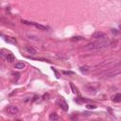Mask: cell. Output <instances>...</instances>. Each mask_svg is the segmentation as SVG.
<instances>
[{"label":"cell","instance_id":"cell-5","mask_svg":"<svg viewBox=\"0 0 121 121\" xmlns=\"http://www.w3.org/2000/svg\"><path fill=\"white\" fill-rule=\"evenodd\" d=\"M112 62V60H105V61H102V62H100V63H98V64H96L93 69H91V71H94V70H97V69H99V68H102L103 66H106V65H108V64H110Z\"/></svg>","mask_w":121,"mask_h":121},{"label":"cell","instance_id":"cell-20","mask_svg":"<svg viewBox=\"0 0 121 121\" xmlns=\"http://www.w3.org/2000/svg\"><path fill=\"white\" fill-rule=\"evenodd\" d=\"M112 32L114 34V35H118L120 33V31H118L117 29H112Z\"/></svg>","mask_w":121,"mask_h":121},{"label":"cell","instance_id":"cell-3","mask_svg":"<svg viewBox=\"0 0 121 121\" xmlns=\"http://www.w3.org/2000/svg\"><path fill=\"white\" fill-rule=\"evenodd\" d=\"M6 111H7V112L9 113V114H16V113H18V112H19V109L16 107V106H12V105H10V106H9L7 109H6Z\"/></svg>","mask_w":121,"mask_h":121},{"label":"cell","instance_id":"cell-12","mask_svg":"<svg viewBox=\"0 0 121 121\" xmlns=\"http://www.w3.org/2000/svg\"><path fill=\"white\" fill-rule=\"evenodd\" d=\"M49 120L50 121H55V120H59V116L57 115L56 112H51L49 114Z\"/></svg>","mask_w":121,"mask_h":121},{"label":"cell","instance_id":"cell-2","mask_svg":"<svg viewBox=\"0 0 121 121\" xmlns=\"http://www.w3.org/2000/svg\"><path fill=\"white\" fill-rule=\"evenodd\" d=\"M121 74V66L120 65H117L113 68H110V69H107L105 71H102L100 72L99 74H97V76L103 78H112V77H115L117 75Z\"/></svg>","mask_w":121,"mask_h":121},{"label":"cell","instance_id":"cell-8","mask_svg":"<svg viewBox=\"0 0 121 121\" xmlns=\"http://www.w3.org/2000/svg\"><path fill=\"white\" fill-rule=\"evenodd\" d=\"M30 26H35L36 28L40 29V30H46V27L43 25H40V24H37V23H33V22H30Z\"/></svg>","mask_w":121,"mask_h":121},{"label":"cell","instance_id":"cell-9","mask_svg":"<svg viewBox=\"0 0 121 121\" xmlns=\"http://www.w3.org/2000/svg\"><path fill=\"white\" fill-rule=\"evenodd\" d=\"M58 104L60 105V107L63 110V111H67L68 110V105L67 103L64 101V100H60V101H58Z\"/></svg>","mask_w":121,"mask_h":121},{"label":"cell","instance_id":"cell-13","mask_svg":"<svg viewBox=\"0 0 121 121\" xmlns=\"http://www.w3.org/2000/svg\"><path fill=\"white\" fill-rule=\"evenodd\" d=\"M112 101L113 102H121V94L118 93L114 96H112Z\"/></svg>","mask_w":121,"mask_h":121},{"label":"cell","instance_id":"cell-23","mask_svg":"<svg viewBox=\"0 0 121 121\" xmlns=\"http://www.w3.org/2000/svg\"><path fill=\"white\" fill-rule=\"evenodd\" d=\"M52 70H53V72L55 73V75H56V78H60V75H59V73H58V72H57V71H56L54 68H52Z\"/></svg>","mask_w":121,"mask_h":121},{"label":"cell","instance_id":"cell-14","mask_svg":"<svg viewBox=\"0 0 121 121\" xmlns=\"http://www.w3.org/2000/svg\"><path fill=\"white\" fill-rule=\"evenodd\" d=\"M56 56H57V58H58L59 60H66L68 59V56H66V55H64V54H60V53H58Z\"/></svg>","mask_w":121,"mask_h":121},{"label":"cell","instance_id":"cell-11","mask_svg":"<svg viewBox=\"0 0 121 121\" xmlns=\"http://www.w3.org/2000/svg\"><path fill=\"white\" fill-rule=\"evenodd\" d=\"M26 67V63L25 62H22V61H19V62H16L14 64V68L16 69H23Z\"/></svg>","mask_w":121,"mask_h":121},{"label":"cell","instance_id":"cell-22","mask_svg":"<svg viewBox=\"0 0 121 121\" xmlns=\"http://www.w3.org/2000/svg\"><path fill=\"white\" fill-rule=\"evenodd\" d=\"M70 86H71V88H72V91H73V93H76V92H77V89L75 88L74 84H73V83H70Z\"/></svg>","mask_w":121,"mask_h":121},{"label":"cell","instance_id":"cell-7","mask_svg":"<svg viewBox=\"0 0 121 121\" xmlns=\"http://www.w3.org/2000/svg\"><path fill=\"white\" fill-rule=\"evenodd\" d=\"M25 48H26V51L27 53H29L30 55H36V54H37V50H36L34 47L30 46V45H26Z\"/></svg>","mask_w":121,"mask_h":121},{"label":"cell","instance_id":"cell-10","mask_svg":"<svg viewBox=\"0 0 121 121\" xmlns=\"http://www.w3.org/2000/svg\"><path fill=\"white\" fill-rule=\"evenodd\" d=\"M4 39H5V41L7 42V43H11V44H15L17 42H16V39L15 38H12V37H4Z\"/></svg>","mask_w":121,"mask_h":121},{"label":"cell","instance_id":"cell-4","mask_svg":"<svg viewBox=\"0 0 121 121\" xmlns=\"http://www.w3.org/2000/svg\"><path fill=\"white\" fill-rule=\"evenodd\" d=\"M92 37L94 39H96V40H99V39H104L106 38V34L104 32H101V31H95L93 33Z\"/></svg>","mask_w":121,"mask_h":121},{"label":"cell","instance_id":"cell-21","mask_svg":"<svg viewBox=\"0 0 121 121\" xmlns=\"http://www.w3.org/2000/svg\"><path fill=\"white\" fill-rule=\"evenodd\" d=\"M62 73H63L64 75H73V74H74V73L71 72V71H62Z\"/></svg>","mask_w":121,"mask_h":121},{"label":"cell","instance_id":"cell-1","mask_svg":"<svg viewBox=\"0 0 121 121\" xmlns=\"http://www.w3.org/2000/svg\"><path fill=\"white\" fill-rule=\"evenodd\" d=\"M110 43H111V42L108 38L99 39L97 41H95V42H92V43L86 44L84 46V49L90 50V51H100V50L107 48L110 45Z\"/></svg>","mask_w":121,"mask_h":121},{"label":"cell","instance_id":"cell-18","mask_svg":"<svg viewBox=\"0 0 121 121\" xmlns=\"http://www.w3.org/2000/svg\"><path fill=\"white\" fill-rule=\"evenodd\" d=\"M76 101H77V102H78V103L87 102V100H86V99H83V98H80V97H78V98H76Z\"/></svg>","mask_w":121,"mask_h":121},{"label":"cell","instance_id":"cell-24","mask_svg":"<svg viewBox=\"0 0 121 121\" xmlns=\"http://www.w3.org/2000/svg\"><path fill=\"white\" fill-rule=\"evenodd\" d=\"M119 29H121V24L119 25Z\"/></svg>","mask_w":121,"mask_h":121},{"label":"cell","instance_id":"cell-17","mask_svg":"<svg viewBox=\"0 0 121 121\" xmlns=\"http://www.w3.org/2000/svg\"><path fill=\"white\" fill-rule=\"evenodd\" d=\"M80 71L81 72H83V73H86V72H88L89 70H90V68L88 67V66H80Z\"/></svg>","mask_w":121,"mask_h":121},{"label":"cell","instance_id":"cell-19","mask_svg":"<svg viewBox=\"0 0 121 121\" xmlns=\"http://www.w3.org/2000/svg\"><path fill=\"white\" fill-rule=\"evenodd\" d=\"M86 107H87V109H95L96 108L95 105H91V104H88Z\"/></svg>","mask_w":121,"mask_h":121},{"label":"cell","instance_id":"cell-16","mask_svg":"<svg viewBox=\"0 0 121 121\" xmlns=\"http://www.w3.org/2000/svg\"><path fill=\"white\" fill-rule=\"evenodd\" d=\"M70 40L71 41H81V40H83V37H81V36H74Z\"/></svg>","mask_w":121,"mask_h":121},{"label":"cell","instance_id":"cell-15","mask_svg":"<svg viewBox=\"0 0 121 121\" xmlns=\"http://www.w3.org/2000/svg\"><path fill=\"white\" fill-rule=\"evenodd\" d=\"M6 60H7L9 62H12V61L15 60V57H14L12 54H8V55L6 56Z\"/></svg>","mask_w":121,"mask_h":121},{"label":"cell","instance_id":"cell-6","mask_svg":"<svg viewBox=\"0 0 121 121\" xmlns=\"http://www.w3.org/2000/svg\"><path fill=\"white\" fill-rule=\"evenodd\" d=\"M85 88H86V91L89 93V94H95V92H96V87H94L93 86V84H87L86 86H85Z\"/></svg>","mask_w":121,"mask_h":121}]
</instances>
